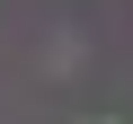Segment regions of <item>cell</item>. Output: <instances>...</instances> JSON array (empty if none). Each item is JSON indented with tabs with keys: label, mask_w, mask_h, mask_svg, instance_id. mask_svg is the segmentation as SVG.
I'll return each mask as SVG.
<instances>
[]
</instances>
